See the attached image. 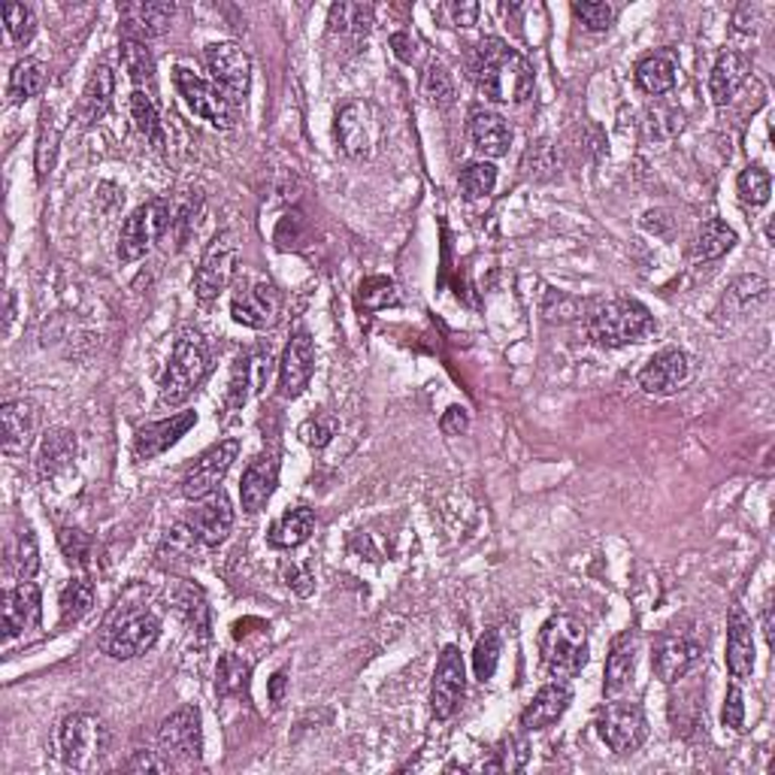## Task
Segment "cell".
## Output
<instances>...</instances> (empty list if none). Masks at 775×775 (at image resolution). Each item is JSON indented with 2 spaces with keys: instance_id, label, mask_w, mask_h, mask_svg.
Returning a JSON list of instances; mask_svg holds the SVG:
<instances>
[{
  "instance_id": "6da1fadb",
  "label": "cell",
  "mask_w": 775,
  "mask_h": 775,
  "mask_svg": "<svg viewBox=\"0 0 775 775\" xmlns=\"http://www.w3.org/2000/svg\"><path fill=\"white\" fill-rule=\"evenodd\" d=\"M469 73L476 89L494 103H525L534 94V68L497 37H485L473 46Z\"/></svg>"
},
{
  "instance_id": "7a4b0ae2",
  "label": "cell",
  "mask_w": 775,
  "mask_h": 775,
  "mask_svg": "<svg viewBox=\"0 0 775 775\" xmlns=\"http://www.w3.org/2000/svg\"><path fill=\"white\" fill-rule=\"evenodd\" d=\"M158 637L161 621L155 612H148L146 606L140 603H118L103 621L97 645L115 661H131V658L146 654L158 642Z\"/></svg>"
},
{
  "instance_id": "3957f363",
  "label": "cell",
  "mask_w": 775,
  "mask_h": 775,
  "mask_svg": "<svg viewBox=\"0 0 775 775\" xmlns=\"http://www.w3.org/2000/svg\"><path fill=\"white\" fill-rule=\"evenodd\" d=\"M588 630L579 618L551 616L539 630V661L551 679H572L588 663Z\"/></svg>"
},
{
  "instance_id": "277c9868",
  "label": "cell",
  "mask_w": 775,
  "mask_h": 775,
  "mask_svg": "<svg viewBox=\"0 0 775 775\" xmlns=\"http://www.w3.org/2000/svg\"><path fill=\"white\" fill-rule=\"evenodd\" d=\"M651 331H654L651 312L633 297L609 300L593 309V316L588 319V340L600 349H624L651 337Z\"/></svg>"
},
{
  "instance_id": "5b68a950",
  "label": "cell",
  "mask_w": 775,
  "mask_h": 775,
  "mask_svg": "<svg viewBox=\"0 0 775 775\" xmlns=\"http://www.w3.org/2000/svg\"><path fill=\"white\" fill-rule=\"evenodd\" d=\"M209 373V352H206L204 337L197 331L179 333V340L173 342L170 364L161 376L158 403L161 406H183L192 397L197 385Z\"/></svg>"
},
{
  "instance_id": "8992f818",
  "label": "cell",
  "mask_w": 775,
  "mask_h": 775,
  "mask_svg": "<svg viewBox=\"0 0 775 775\" xmlns=\"http://www.w3.org/2000/svg\"><path fill=\"white\" fill-rule=\"evenodd\" d=\"M106 745H110L106 727L89 712H73L58 724V752L70 769H80V773L92 769L106 752Z\"/></svg>"
},
{
  "instance_id": "52a82bcc",
  "label": "cell",
  "mask_w": 775,
  "mask_h": 775,
  "mask_svg": "<svg viewBox=\"0 0 775 775\" xmlns=\"http://www.w3.org/2000/svg\"><path fill=\"white\" fill-rule=\"evenodd\" d=\"M173 216L176 213H173L170 200H148V204L137 206L118 234V258L127 264L146 258L152 242L161 240L170 230V225L176 221Z\"/></svg>"
},
{
  "instance_id": "ba28073f",
  "label": "cell",
  "mask_w": 775,
  "mask_h": 775,
  "mask_svg": "<svg viewBox=\"0 0 775 775\" xmlns=\"http://www.w3.org/2000/svg\"><path fill=\"white\" fill-rule=\"evenodd\" d=\"M333 137H337V146H340L342 155H349L352 161L370 158L376 152L379 137H382L376 110L366 101L342 103L340 110H337Z\"/></svg>"
},
{
  "instance_id": "9c48e42d",
  "label": "cell",
  "mask_w": 775,
  "mask_h": 775,
  "mask_svg": "<svg viewBox=\"0 0 775 775\" xmlns=\"http://www.w3.org/2000/svg\"><path fill=\"white\" fill-rule=\"evenodd\" d=\"M597 733L616 754H630L649 736V721L639 703L609 696V703L597 712Z\"/></svg>"
},
{
  "instance_id": "30bf717a",
  "label": "cell",
  "mask_w": 775,
  "mask_h": 775,
  "mask_svg": "<svg viewBox=\"0 0 775 775\" xmlns=\"http://www.w3.org/2000/svg\"><path fill=\"white\" fill-rule=\"evenodd\" d=\"M206 70L230 106H242L251 89V58L237 43H209L204 52Z\"/></svg>"
},
{
  "instance_id": "8fae6325",
  "label": "cell",
  "mask_w": 775,
  "mask_h": 775,
  "mask_svg": "<svg viewBox=\"0 0 775 775\" xmlns=\"http://www.w3.org/2000/svg\"><path fill=\"white\" fill-rule=\"evenodd\" d=\"M173 85H176V92L194 115H200L204 122H209L218 131L234 127V106L225 101V94L218 92L216 82L204 80L200 73H194L188 68H176L173 70Z\"/></svg>"
},
{
  "instance_id": "7c38bea8",
  "label": "cell",
  "mask_w": 775,
  "mask_h": 775,
  "mask_svg": "<svg viewBox=\"0 0 775 775\" xmlns=\"http://www.w3.org/2000/svg\"><path fill=\"white\" fill-rule=\"evenodd\" d=\"M237 261H240L237 237L230 230L216 234V240L206 246L200 267L194 273V294L200 300H213V297L221 294L230 286L234 273H237Z\"/></svg>"
},
{
  "instance_id": "4fadbf2b",
  "label": "cell",
  "mask_w": 775,
  "mask_h": 775,
  "mask_svg": "<svg viewBox=\"0 0 775 775\" xmlns=\"http://www.w3.org/2000/svg\"><path fill=\"white\" fill-rule=\"evenodd\" d=\"M158 748L170 764H194L204 752V730H200V709L183 706L164 719L158 730Z\"/></svg>"
},
{
  "instance_id": "5bb4252c",
  "label": "cell",
  "mask_w": 775,
  "mask_h": 775,
  "mask_svg": "<svg viewBox=\"0 0 775 775\" xmlns=\"http://www.w3.org/2000/svg\"><path fill=\"white\" fill-rule=\"evenodd\" d=\"M237 455H240V440H221V443L213 445L209 452H204V455L197 457V464L185 473L183 497H188V500H204L209 494L221 490L218 485L225 482V476H228L230 467H234Z\"/></svg>"
},
{
  "instance_id": "9a60e30c",
  "label": "cell",
  "mask_w": 775,
  "mask_h": 775,
  "mask_svg": "<svg viewBox=\"0 0 775 775\" xmlns=\"http://www.w3.org/2000/svg\"><path fill=\"white\" fill-rule=\"evenodd\" d=\"M467 688V666L457 645H445L436 661L434 688H431V709L436 721H448L461 706V696Z\"/></svg>"
},
{
  "instance_id": "2e32d148",
  "label": "cell",
  "mask_w": 775,
  "mask_h": 775,
  "mask_svg": "<svg viewBox=\"0 0 775 775\" xmlns=\"http://www.w3.org/2000/svg\"><path fill=\"white\" fill-rule=\"evenodd\" d=\"M703 661V645L691 637H663L651 651V670L663 684H675L694 673Z\"/></svg>"
},
{
  "instance_id": "e0dca14e",
  "label": "cell",
  "mask_w": 775,
  "mask_h": 775,
  "mask_svg": "<svg viewBox=\"0 0 775 775\" xmlns=\"http://www.w3.org/2000/svg\"><path fill=\"white\" fill-rule=\"evenodd\" d=\"M691 379V358L682 349H663L651 354L649 364L639 370V388L654 397H670Z\"/></svg>"
},
{
  "instance_id": "ac0fdd59",
  "label": "cell",
  "mask_w": 775,
  "mask_h": 775,
  "mask_svg": "<svg viewBox=\"0 0 775 775\" xmlns=\"http://www.w3.org/2000/svg\"><path fill=\"white\" fill-rule=\"evenodd\" d=\"M279 291L267 282H251V286H242L234 300H230V316L242 328H251V331H264L270 328L279 316Z\"/></svg>"
},
{
  "instance_id": "d6986e66",
  "label": "cell",
  "mask_w": 775,
  "mask_h": 775,
  "mask_svg": "<svg viewBox=\"0 0 775 775\" xmlns=\"http://www.w3.org/2000/svg\"><path fill=\"white\" fill-rule=\"evenodd\" d=\"M316 373V345L307 331H297L288 340L282 361H279V391L282 397H300L307 391L309 379Z\"/></svg>"
},
{
  "instance_id": "ffe728a7",
  "label": "cell",
  "mask_w": 775,
  "mask_h": 775,
  "mask_svg": "<svg viewBox=\"0 0 775 775\" xmlns=\"http://www.w3.org/2000/svg\"><path fill=\"white\" fill-rule=\"evenodd\" d=\"M276 485H279V455L276 452H264L255 461H249V467L240 479V500L242 509L249 515H258L267 509V503L273 497Z\"/></svg>"
},
{
  "instance_id": "44dd1931",
  "label": "cell",
  "mask_w": 775,
  "mask_h": 775,
  "mask_svg": "<svg viewBox=\"0 0 775 775\" xmlns=\"http://www.w3.org/2000/svg\"><path fill=\"white\" fill-rule=\"evenodd\" d=\"M185 525L192 527L197 542H204V546L225 542L230 527H234V506H230L228 494H225V490H216V494L204 497L200 506H194V513L188 515Z\"/></svg>"
},
{
  "instance_id": "7402d4cb",
  "label": "cell",
  "mask_w": 775,
  "mask_h": 775,
  "mask_svg": "<svg viewBox=\"0 0 775 775\" xmlns=\"http://www.w3.org/2000/svg\"><path fill=\"white\" fill-rule=\"evenodd\" d=\"M40 616H43L40 588L31 579H22L12 591L3 593V637L7 639L22 637L24 630L37 628Z\"/></svg>"
},
{
  "instance_id": "603a6c76",
  "label": "cell",
  "mask_w": 775,
  "mask_h": 775,
  "mask_svg": "<svg viewBox=\"0 0 775 775\" xmlns=\"http://www.w3.org/2000/svg\"><path fill=\"white\" fill-rule=\"evenodd\" d=\"M194 424H197V412H179V415H170L167 422H152L140 427L134 436V457L152 461V457L164 455L170 445L179 443L192 431Z\"/></svg>"
},
{
  "instance_id": "cb8c5ba5",
  "label": "cell",
  "mask_w": 775,
  "mask_h": 775,
  "mask_svg": "<svg viewBox=\"0 0 775 775\" xmlns=\"http://www.w3.org/2000/svg\"><path fill=\"white\" fill-rule=\"evenodd\" d=\"M637 658H639V633L637 630H624L612 639V649L606 658L603 673V691L606 696H621L633 684L637 675Z\"/></svg>"
},
{
  "instance_id": "d4e9b609",
  "label": "cell",
  "mask_w": 775,
  "mask_h": 775,
  "mask_svg": "<svg viewBox=\"0 0 775 775\" xmlns=\"http://www.w3.org/2000/svg\"><path fill=\"white\" fill-rule=\"evenodd\" d=\"M467 137L485 158H503L513 146V127L494 110H473L467 122Z\"/></svg>"
},
{
  "instance_id": "484cf974",
  "label": "cell",
  "mask_w": 775,
  "mask_h": 775,
  "mask_svg": "<svg viewBox=\"0 0 775 775\" xmlns=\"http://www.w3.org/2000/svg\"><path fill=\"white\" fill-rule=\"evenodd\" d=\"M118 16H122V34H125V40L146 43L152 37H161L170 31L176 7L173 3H125Z\"/></svg>"
},
{
  "instance_id": "4316f807",
  "label": "cell",
  "mask_w": 775,
  "mask_h": 775,
  "mask_svg": "<svg viewBox=\"0 0 775 775\" xmlns=\"http://www.w3.org/2000/svg\"><path fill=\"white\" fill-rule=\"evenodd\" d=\"M748 73H752V61L745 52H736V49H727L721 52L715 68L709 73V97L715 106H727L740 89L748 82Z\"/></svg>"
},
{
  "instance_id": "83f0119b",
  "label": "cell",
  "mask_w": 775,
  "mask_h": 775,
  "mask_svg": "<svg viewBox=\"0 0 775 775\" xmlns=\"http://www.w3.org/2000/svg\"><path fill=\"white\" fill-rule=\"evenodd\" d=\"M572 691L567 682H548L542 684L536 696L521 712V727L525 730H548L564 719V712L570 709Z\"/></svg>"
},
{
  "instance_id": "f1b7e54d",
  "label": "cell",
  "mask_w": 775,
  "mask_h": 775,
  "mask_svg": "<svg viewBox=\"0 0 775 775\" xmlns=\"http://www.w3.org/2000/svg\"><path fill=\"white\" fill-rule=\"evenodd\" d=\"M3 422V452L7 455H24L37 434V406L31 400H7L0 406Z\"/></svg>"
},
{
  "instance_id": "f546056e",
  "label": "cell",
  "mask_w": 775,
  "mask_h": 775,
  "mask_svg": "<svg viewBox=\"0 0 775 775\" xmlns=\"http://www.w3.org/2000/svg\"><path fill=\"white\" fill-rule=\"evenodd\" d=\"M727 670L736 682L752 679L754 673V637L752 618L745 616L742 606H733L727 624Z\"/></svg>"
},
{
  "instance_id": "4dcf8cb0",
  "label": "cell",
  "mask_w": 775,
  "mask_h": 775,
  "mask_svg": "<svg viewBox=\"0 0 775 775\" xmlns=\"http://www.w3.org/2000/svg\"><path fill=\"white\" fill-rule=\"evenodd\" d=\"M113 94H115V76L113 70L101 64L94 70L85 89H82V101H80V118L85 125H97L103 115L110 113L113 106Z\"/></svg>"
},
{
  "instance_id": "1f68e13d",
  "label": "cell",
  "mask_w": 775,
  "mask_h": 775,
  "mask_svg": "<svg viewBox=\"0 0 775 775\" xmlns=\"http://www.w3.org/2000/svg\"><path fill=\"white\" fill-rule=\"evenodd\" d=\"M675 80H679V64L673 52H654L637 64V85L651 97L673 92Z\"/></svg>"
},
{
  "instance_id": "d6a6232c",
  "label": "cell",
  "mask_w": 775,
  "mask_h": 775,
  "mask_svg": "<svg viewBox=\"0 0 775 775\" xmlns=\"http://www.w3.org/2000/svg\"><path fill=\"white\" fill-rule=\"evenodd\" d=\"M328 24H331V34L364 40L376 24V12L370 3H333L328 12Z\"/></svg>"
},
{
  "instance_id": "836d02e7",
  "label": "cell",
  "mask_w": 775,
  "mask_h": 775,
  "mask_svg": "<svg viewBox=\"0 0 775 775\" xmlns=\"http://www.w3.org/2000/svg\"><path fill=\"white\" fill-rule=\"evenodd\" d=\"M316 530V513L307 509V506H297V509H288L267 534V542L273 548H297L307 542L309 536Z\"/></svg>"
},
{
  "instance_id": "e575fe53",
  "label": "cell",
  "mask_w": 775,
  "mask_h": 775,
  "mask_svg": "<svg viewBox=\"0 0 775 775\" xmlns=\"http://www.w3.org/2000/svg\"><path fill=\"white\" fill-rule=\"evenodd\" d=\"M49 70L43 61L37 58H22L10 73V85H7V94H10L12 103H24L37 97V94L46 89Z\"/></svg>"
},
{
  "instance_id": "d590c367",
  "label": "cell",
  "mask_w": 775,
  "mask_h": 775,
  "mask_svg": "<svg viewBox=\"0 0 775 775\" xmlns=\"http://www.w3.org/2000/svg\"><path fill=\"white\" fill-rule=\"evenodd\" d=\"M736 246V234L727 228L721 218H709L703 228L696 230L694 242H691V255L696 261H715L721 255H727Z\"/></svg>"
},
{
  "instance_id": "8d00e7d4",
  "label": "cell",
  "mask_w": 775,
  "mask_h": 775,
  "mask_svg": "<svg viewBox=\"0 0 775 775\" xmlns=\"http://www.w3.org/2000/svg\"><path fill=\"white\" fill-rule=\"evenodd\" d=\"M94 606V585L89 579H73L64 585V591L58 597V612H61V628L76 624L92 612Z\"/></svg>"
},
{
  "instance_id": "74e56055",
  "label": "cell",
  "mask_w": 775,
  "mask_h": 775,
  "mask_svg": "<svg viewBox=\"0 0 775 775\" xmlns=\"http://www.w3.org/2000/svg\"><path fill=\"white\" fill-rule=\"evenodd\" d=\"M422 94L424 101L431 103V106H436V110H448V106L455 103V80H452V73H448L440 61H431V64L424 68Z\"/></svg>"
},
{
  "instance_id": "f35d334b",
  "label": "cell",
  "mask_w": 775,
  "mask_h": 775,
  "mask_svg": "<svg viewBox=\"0 0 775 775\" xmlns=\"http://www.w3.org/2000/svg\"><path fill=\"white\" fill-rule=\"evenodd\" d=\"M131 118H134V127H137L148 143H155L158 148L164 146L167 134H164V125H161L158 106H155V101H152L146 92H140V89L131 94Z\"/></svg>"
},
{
  "instance_id": "ab89813d",
  "label": "cell",
  "mask_w": 775,
  "mask_h": 775,
  "mask_svg": "<svg viewBox=\"0 0 775 775\" xmlns=\"http://www.w3.org/2000/svg\"><path fill=\"white\" fill-rule=\"evenodd\" d=\"M118 58H122V68H125L127 80L134 85H148L155 80V58L146 49V43L140 40H125L122 37V49H118Z\"/></svg>"
},
{
  "instance_id": "60d3db41",
  "label": "cell",
  "mask_w": 775,
  "mask_h": 775,
  "mask_svg": "<svg viewBox=\"0 0 775 775\" xmlns=\"http://www.w3.org/2000/svg\"><path fill=\"white\" fill-rule=\"evenodd\" d=\"M251 666L237 654H221L216 666V691L218 696H237L246 694L249 688Z\"/></svg>"
},
{
  "instance_id": "b9f144b4",
  "label": "cell",
  "mask_w": 775,
  "mask_h": 775,
  "mask_svg": "<svg viewBox=\"0 0 775 775\" xmlns=\"http://www.w3.org/2000/svg\"><path fill=\"white\" fill-rule=\"evenodd\" d=\"M457 185L467 200H485L488 194H494L497 188V167L488 164V161H479V164H469L457 176Z\"/></svg>"
},
{
  "instance_id": "7bdbcfd3",
  "label": "cell",
  "mask_w": 775,
  "mask_h": 775,
  "mask_svg": "<svg viewBox=\"0 0 775 775\" xmlns=\"http://www.w3.org/2000/svg\"><path fill=\"white\" fill-rule=\"evenodd\" d=\"M521 170H525L527 179H536V183L551 179L558 173V148L551 146L548 140L534 143V146L527 148L525 161H521Z\"/></svg>"
},
{
  "instance_id": "ee69618b",
  "label": "cell",
  "mask_w": 775,
  "mask_h": 775,
  "mask_svg": "<svg viewBox=\"0 0 775 775\" xmlns=\"http://www.w3.org/2000/svg\"><path fill=\"white\" fill-rule=\"evenodd\" d=\"M12 570L19 579H34V572L40 570V546H37V536L31 527H22L19 536H16V546H12Z\"/></svg>"
},
{
  "instance_id": "f6af8a7d",
  "label": "cell",
  "mask_w": 775,
  "mask_h": 775,
  "mask_svg": "<svg viewBox=\"0 0 775 775\" xmlns=\"http://www.w3.org/2000/svg\"><path fill=\"white\" fill-rule=\"evenodd\" d=\"M73 452H76V445H73L70 434H64V431L49 434L46 443H43V452H40V473L55 476L58 469H68L70 461H73Z\"/></svg>"
},
{
  "instance_id": "bcb514c9",
  "label": "cell",
  "mask_w": 775,
  "mask_h": 775,
  "mask_svg": "<svg viewBox=\"0 0 775 775\" xmlns=\"http://www.w3.org/2000/svg\"><path fill=\"white\" fill-rule=\"evenodd\" d=\"M736 188H740V197L745 204L764 206L769 204V194H773V176L761 167V164H752L740 173L736 179Z\"/></svg>"
},
{
  "instance_id": "7dc6e473",
  "label": "cell",
  "mask_w": 775,
  "mask_h": 775,
  "mask_svg": "<svg viewBox=\"0 0 775 775\" xmlns=\"http://www.w3.org/2000/svg\"><path fill=\"white\" fill-rule=\"evenodd\" d=\"M358 300H361V307L364 309L376 312V309L397 307L400 291L388 276H370V279H364L361 288H358Z\"/></svg>"
},
{
  "instance_id": "c3c4849f",
  "label": "cell",
  "mask_w": 775,
  "mask_h": 775,
  "mask_svg": "<svg viewBox=\"0 0 775 775\" xmlns=\"http://www.w3.org/2000/svg\"><path fill=\"white\" fill-rule=\"evenodd\" d=\"M58 140H61V131L52 122V113H43V125H40V140H37V179L46 183V176L55 167L58 155Z\"/></svg>"
},
{
  "instance_id": "681fc988",
  "label": "cell",
  "mask_w": 775,
  "mask_h": 775,
  "mask_svg": "<svg viewBox=\"0 0 775 775\" xmlns=\"http://www.w3.org/2000/svg\"><path fill=\"white\" fill-rule=\"evenodd\" d=\"M500 654H503V642L500 633H485V637L476 642V651H473V670H476V679L479 682H490L497 666H500Z\"/></svg>"
},
{
  "instance_id": "f907efd6",
  "label": "cell",
  "mask_w": 775,
  "mask_h": 775,
  "mask_svg": "<svg viewBox=\"0 0 775 775\" xmlns=\"http://www.w3.org/2000/svg\"><path fill=\"white\" fill-rule=\"evenodd\" d=\"M3 22H7V34L16 46H28L37 34V19L31 7L24 3H7L3 7Z\"/></svg>"
},
{
  "instance_id": "816d5d0a",
  "label": "cell",
  "mask_w": 775,
  "mask_h": 775,
  "mask_svg": "<svg viewBox=\"0 0 775 775\" xmlns=\"http://www.w3.org/2000/svg\"><path fill=\"white\" fill-rule=\"evenodd\" d=\"M684 115L675 110V106H663V103H658V106H651L649 110V134L654 140H670L673 134H679L682 131V122Z\"/></svg>"
},
{
  "instance_id": "f5cc1de1",
  "label": "cell",
  "mask_w": 775,
  "mask_h": 775,
  "mask_svg": "<svg viewBox=\"0 0 775 775\" xmlns=\"http://www.w3.org/2000/svg\"><path fill=\"white\" fill-rule=\"evenodd\" d=\"M337 418L333 415H328V412H321V415H316V418H309V422L300 424V440L309 445V448H324V445L331 443L333 434H337Z\"/></svg>"
},
{
  "instance_id": "db71d44e",
  "label": "cell",
  "mask_w": 775,
  "mask_h": 775,
  "mask_svg": "<svg viewBox=\"0 0 775 775\" xmlns=\"http://www.w3.org/2000/svg\"><path fill=\"white\" fill-rule=\"evenodd\" d=\"M572 12L579 16V22L588 31H606L612 24V19H616V10L609 3H597V0H576Z\"/></svg>"
},
{
  "instance_id": "11a10c76",
  "label": "cell",
  "mask_w": 775,
  "mask_h": 775,
  "mask_svg": "<svg viewBox=\"0 0 775 775\" xmlns=\"http://www.w3.org/2000/svg\"><path fill=\"white\" fill-rule=\"evenodd\" d=\"M436 16L448 28H473L476 19H479V3H473V0H452V3L436 7Z\"/></svg>"
},
{
  "instance_id": "9f6ffc18",
  "label": "cell",
  "mask_w": 775,
  "mask_h": 775,
  "mask_svg": "<svg viewBox=\"0 0 775 775\" xmlns=\"http://www.w3.org/2000/svg\"><path fill=\"white\" fill-rule=\"evenodd\" d=\"M58 546H61V551H64V558H68L70 564H76V567H85V564H89V555H92V539L82 534V530H70V527H64V530L58 534Z\"/></svg>"
},
{
  "instance_id": "6f0895ef",
  "label": "cell",
  "mask_w": 775,
  "mask_h": 775,
  "mask_svg": "<svg viewBox=\"0 0 775 775\" xmlns=\"http://www.w3.org/2000/svg\"><path fill=\"white\" fill-rule=\"evenodd\" d=\"M721 721H724V727H733V730L745 727V696H742L740 684H733V688L727 691Z\"/></svg>"
},
{
  "instance_id": "680465c9",
  "label": "cell",
  "mask_w": 775,
  "mask_h": 775,
  "mask_svg": "<svg viewBox=\"0 0 775 775\" xmlns=\"http://www.w3.org/2000/svg\"><path fill=\"white\" fill-rule=\"evenodd\" d=\"M127 773H170L173 764L164 757V754H155V752H137L131 761L125 764Z\"/></svg>"
},
{
  "instance_id": "91938a15",
  "label": "cell",
  "mask_w": 775,
  "mask_h": 775,
  "mask_svg": "<svg viewBox=\"0 0 775 775\" xmlns=\"http://www.w3.org/2000/svg\"><path fill=\"white\" fill-rule=\"evenodd\" d=\"M391 49H394V55H397L403 64H415V61L422 58V46H418V40H412V34H406V31L391 34Z\"/></svg>"
},
{
  "instance_id": "94428289",
  "label": "cell",
  "mask_w": 775,
  "mask_h": 775,
  "mask_svg": "<svg viewBox=\"0 0 775 775\" xmlns=\"http://www.w3.org/2000/svg\"><path fill=\"white\" fill-rule=\"evenodd\" d=\"M440 427H443L445 436H461L469 431V415L464 406H452V410H445L443 422H440Z\"/></svg>"
},
{
  "instance_id": "6125c7cd",
  "label": "cell",
  "mask_w": 775,
  "mask_h": 775,
  "mask_svg": "<svg viewBox=\"0 0 775 775\" xmlns=\"http://www.w3.org/2000/svg\"><path fill=\"white\" fill-rule=\"evenodd\" d=\"M757 7H752V3H745V7H740L736 10V16H733V24H736V31H742V34H752V31H757Z\"/></svg>"
},
{
  "instance_id": "be15d7a7",
  "label": "cell",
  "mask_w": 775,
  "mask_h": 775,
  "mask_svg": "<svg viewBox=\"0 0 775 775\" xmlns=\"http://www.w3.org/2000/svg\"><path fill=\"white\" fill-rule=\"evenodd\" d=\"M286 684H288L286 670H279V673H276L273 679H270V700H273L276 706H279V703L286 700Z\"/></svg>"
}]
</instances>
